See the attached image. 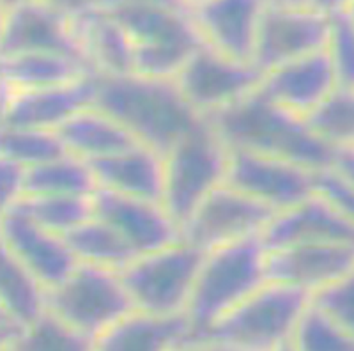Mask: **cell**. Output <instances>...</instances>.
Returning <instances> with one entry per match:
<instances>
[{
    "label": "cell",
    "mask_w": 354,
    "mask_h": 351,
    "mask_svg": "<svg viewBox=\"0 0 354 351\" xmlns=\"http://www.w3.org/2000/svg\"><path fill=\"white\" fill-rule=\"evenodd\" d=\"M94 103L115 117L138 144L161 153L204 123L186 103L176 82L137 73L96 77Z\"/></svg>",
    "instance_id": "6da1fadb"
},
{
    "label": "cell",
    "mask_w": 354,
    "mask_h": 351,
    "mask_svg": "<svg viewBox=\"0 0 354 351\" xmlns=\"http://www.w3.org/2000/svg\"><path fill=\"white\" fill-rule=\"evenodd\" d=\"M209 123L232 151L286 158L317 172L330 169L333 160L335 151L317 137L308 119L277 105L261 87Z\"/></svg>",
    "instance_id": "7a4b0ae2"
},
{
    "label": "cell",
    "mask_w": 354,
    "mask_h": 351,
    "mask_svg": "<svg viewBox=\"0 0 354 351\" xmlns=\"http://www.w3.org/2000/svg\"><path fill=\"white\" fill-rule=\"evenodd\" d=\"M268 280V246L262 238L245 240L204 252L194 295L186 311L195 335L209 330Z\"/></svg>",
    "instance_id": "3957f363"
},
{
    "label": "cell",
    "mask_w": 354,
    "mask_h": 351,
    "mask_svg": "<svg viewBox=\"0 0 354 351\" xmlns=\"http://www.w3.org/2000/svg\"><path fill=\"white\" fill-rule=\"evenodd\" d=\"M109 12L128 34L131 73L142 77L174 80L202 45L188 9L147 6Z\"/></svg>",
    "instance_id": "277c9868"
},
{
    "label": "cell",
    "mask_w": 354,
    "mask_h": 351,
    "mask_svg": "<svg viewBox=\"0 0 354 351\" xmlns=\"http://www.w3.org/2000/svg\"><path fill=\"white\" fill-rule=\"evenodd\" d=\"M312 296L268 280L204 334L239 351H271L292 337Z\"/></svg>",
    "instance_id": "5b68a950"
},
{
    "label": "cell",
    "mask_w": 354,
    "mask_h": 351,
    "mask_svg": "<svg viewBox=\"0 0 354 351\" xmlns=\"http://www.w3.org/2000/svg\"><path fill=\"white\" fill-rule=\"evenodd\" d=\"M165 156L163 204L183 226L195 208L227 183L230 150L209 121L176 142Z\"/></svg>",
    "instance_id": "8992f818"
},
{
    "label": "cell",
    "mask_w": 354,
    "mask_h": 351,
    "mask_svg": "<svg viewBox=\"0 0 354 351\" xmlns=\"http://www.w3.org/2000/svg\"><path fill=\"white\" fill-rule=\"evenodd\" d=\"M204 251L185 238L138 254L121 271L135 309L154 314H186Z\"/></svg>",
    "instance_id": "52a82bcc"
},
{
    "label": "cell",
    "mask_w": 354,
    "mask_h": 351,
    "mask_svg": "<svg viewBox=\"0 0 354 351\" xmlns=\"http://www.w3.org/2000/svg\"><path fill=\"white\" fill-rule=\"evenodd\" d=\"M122 273L78 262L48 293V312L91 339L133 311Z\"/></svg>",
    "instance_id": "ba28073f"
},
{
    "label": "cell",
    "mask_w": 354,
    "mask_h": 351,
    "mask_svg": "<svg viewBox=\"0 0 354 351\" xmlns=\"http://www.w3.org/2000/svg\"><path fill=\"white\" fill-rule=\"evenodd\" d=\"M194 112L204 121L238 105L261 87L262 73L254 62L225 55L202 43L176 78Z\"/></svg>",
    "instance_id": "9c48e42d"
},
{
    "label": "cell",
    "mask_w": 354,
    "mask_h": 351,
    "mask_svg": "<svg viewBox=\"0 0 354 351\" xmlns=\"http://www.w3.org/2000/svg\"><path fill=\"white\" fill-rule=\"evenodd\" d=\"M273 211L225 183L194 210L181 226L183 238L207 252L230 243L262 238Z\"/></svg>",
    "instance_id": "30bf717a"
},
{
    "label": "cell",
    "mask_w": 354,
    "mask_h": 351,
    "mask_svg": "<svg viewBox=\"0 0 354 351\" xmlns=\"http://www.w3.org/2000/svg\"><path fill=\"white\" fill-rule=\"evenodd\" d=\"M321 174L286 158L232 151L227 183L273 213H280L314 195Z\"/></svg>",
    "instance_id": "8fae6325"
},
{
    "label": "cell",
    "mask_w": 354,
    "mask_h": 351,
    "mask_svg": "<svg viewBox=\"0 0 354 351\" xmlns=\"http://www.w3.org/2000/svg\"><path fill=\"white\" fill-rule=\"evenodd\" d=\"M331 17L312 6L268 2L259 27L254 64L261 73L326 50Z\"/></svg>",
    "instance_id": "7c38bea8"
},
{
    "label": "cell",
    "mask_w": 354,
    "mask_h": 351,
    "mask_svg": "<svg viewBox=\"0 0 354 351\" xmlns=\"http://www.w3.org/2000/svg\"><path fill=\"white\" fill-rule=\"evenodd\" d=\"M0 245L48 289L78 264L66 236L39 226L18 206L0 211Z\"/></svg>",
    "instance_id": "4fadbf2b"
},
{
    "label": "cell",
    "mask_w": 354,
    "mask_h": 351,
    "mask_svg": "<svg viewBox=\"0 0 354 351\" xmlns=\"http://www.w3.org/2000/svg\"><path fill=\"white\" fill-rule=\"evenodd\" d=\"M94 213L121 234L135 255L156 251L183 238L181 224L161 201L97 190Z\"/></svg>",
    "instance_id": "5bb4252c"
},
{
    "label": "cell",
    "mask_w": 354,
    "mask_h": 351,
    "mask_svg": "<svg viewBox=\"0 0 354 351\" xmlns=\"http://www.w3.org/2000/svg\"><path fill=\"white\" fill-rule=\"evenodd\" d=\"M96 77L43 89L15 91L0 85V126L57 129L94 103Z\"/></svg>",
    "instance_id": "9a60e30c"
},
{
    "label": "cell",
    "mask_w": 354,
    "mask_h": 351,
    "mask_svg": "<svg viewBox=\"0 0 354 351\" xmlns=\"http://www.w3.org/2000/svg\"><path fill=\"white\" fill-rule=\"evenodd\" d=\"M354 271V245L303 243L268 249L270 280L298 287L310 296Z\"/></svg>",
    "instance_id": "2e32d148"
},
{
    "label": "cell",
    "mask_w": 354,
    "mask_h": 351,
    "mask_svg": "<svg viewBox=\"0 0 354 351\" xmlns=\"http://www.w3.org/2000/svg\"><path fill=\"white\" fill-rule=\"evenodd\" d=\"M27 52H64L80 57L68 9L53 0H36L2 11L0 57Z\"/></svg>",
    "instance_id": "e0dca14e"
},
{
    "label": "cell",
    "mask_w": 354,
    "mask_h": 351,
    "mask_svg": "<svg viewBox=\"0 0 354 351\" xmlns=\"http://www.w3.org/2000/svg\"><path fill=\"white\" fill-rule=\"evenodd\" d=\"M268 249L303 243L354 245V224L331 199L317 190L296 206L274 213L262 234Z\"/></svg>",
    "instance_id": "ac0fdd59"
},
{
    "label": "cell",
    "mask_w": 354,
    "mask_h": 351,
    "mask_svg": "<svg viewBox=\"0 0 354 351\" xmlns=\"http://www.w3.org/2000/svg\"><path fill=\"white\" fill-rule=\"evenodd\" d=\"M338 87L326 50L262 73L261 91L289 112L308 119Z\"/></svg>",
    "instance_id": "d6986e66"
},
{
    "label": "cell",
    "mask_w": 354,
    "mask_h": 351,
    "mask_svg": "<svg viewBox=\"0 0 354 351\" xmlns=\"http://www.w3.org/2000/svg\"><path fill=\"white\" fill-rule=\"evenodd\" d=\"M268 2L270 0H205L189 12L204 45L254 62L259 27Z\"/></svg>",
    "instance_id": "ffe728a7"
},
{
    "label": "cell",
    "mask_w": 354,
    "mask_h": 351,
    "mask_svg": "<svg viewBox=\"0 0 354 351\" xmlns=\"http://www.w3.org/2000/svg\"><path fill=\"white\" fill-rule=\"evenodd\" d=\"M69 17L78 55L94 77L131 73V41L109 11L96 6H82L71 9Z\"/></svg>",
    "instance_id": "44dd1931"
},
{
    "label": "cell",
    "mask_w": 354,
    "mask_h": 351,
    "mask_svg": "<svg viewBox=\"0 0 354 351\" xmlns=\"http://www.w3.org/2000/svg\"><path fill=\"white\" fill-rule=\"evenodd\" d=\"M195 335L186 314L133 309L94 339V351H176Z\"/></svg>",
    "instance_id": "7402d4cb"
},
{
    "label": "cell",
    "mask_w": 354,
    "mask_h": 351,
    "mask_svg": "<svg viewBox=\"0 0 354 351\" xmlns=\"http://www.w3.org/2000/svg\"><path fill=\"white\" fill-rule=\"evenodd\" d=\"M100 190L163 202L165 156L154 147L133 144L93 163Z\"/></svg>",
    "instance_id": "603a6c76"
},
{
    "label": "cell",
    "mask_w": 354,
    "mask_h": 351,
    "mask_svg": "<svg viewBox=\"0 0 354 351\" xmlns=\"http://www.w3.org/2000/svg\"><path fill=\"white\" fill-rule=\"evenodd\" d=\"M57 132L66 151L91 165L137 144L128 129L96 103L75 114Z\"/></svg>",
    "instance_id": "cb8c5ba5"
},
{
    "label": "cell",
    "mask_w": 354,
    "mask_h": 351,
    "mask_svg": "<svg viewBox=\"0 0 354 351\" xmlns=\"http://www.w3.org/2000/svg\"><path fill=\"white\" fill-rule=\"evenodd\" d=\"M94 77L80 57L64 52H27L0 57V85L15 91L43 89Z\"/></svg>",
    "instance_id": "d4e9b609"
},
{
    "label": "cell",
    "mask_w": 354,
    "mask_h": 351,
    "mask_svg": "<svg viewBox=\"0 0 354 351\" xmlns=\"http://www.w3.org/2000/svg\"><path fill=\"white\" fill-rule=\"evenodd\" d=\"M0 261V316L27 330L48 312L50 289L8 252Z\"/></svg>",
    "instance_id": "484cf974"
},
{
    "label": "cell",
    "mask_w": 354,
    "mask_h": 351,
    "mask_svg": "<svg viewBox=\"0 0 354 351\" xmlns=\"http://www.w3.org/2000/svg\"><path fill=\"white\" fill-rule=\"evenodd\" d=\"M66 238L80 264L122 271L135 258L121 234L96 213Z\"/></svg>",
    "instance_id": "4316f807"
},
{
    "label": "cell",
    "mask_w": 354,
    "mask_h": 351,
    "mask_svg": "<svg viewBox=\"0 0 354 351\" xmlns=\"http://www.w3.org/2000/svg\"><path fill=\"white\" fill-rule=\"evenodd\" d=\"M97 190L100 186L93 165L69 153L27 169V195L93 197Z\"/></svg>",
    "instance_id": "83f0119b"
},
{
    "label": "cell",
    "mask_w": 354,
    "mask_h": 351,
    "mask_svg": "<svg viewBox=\"0 0 354 351\" xmlns=\"http://www.w3.org/2000/svg\"><path fill=\"white\" fill-rule=\"evenodd\" d=\"M17 206L39 226L68 236L94 215V195H27Z\"/></svg>",
    "instance_id": "f1b7e54d"
},
{
    "label": "cell",
    "mask_w": 354,
    "mask_h": 351,
    "mask_svg": "<svg viewBox=\"0 0 354 351\" xmlns=\"http://www.w3.org/2000/svg\"><path fill=\"white\" fill-rule=\"evenodd\" d=\"M59 132L24 126H0V158L24 165L25 169L46 163L66 154Z\"/></svg>",
    "instance_id": "f546056e"
},
{
    "label": "cell",
    "mask_w": 354,
    "mask_h": 351,
    "mask_svg": "<svg viewBox=\"0 0 354 351\" xmlns=\"http://www.w3.org/2000/svg\"><path fill=\"white\" fill-rule=\"evenodd\" d=\"M317 137L333 151L354 147V87H340L331 93L308 117Z\"/></svg>",
    "instance_id": "4dcf8cb0"
},
{
    "label": "cell",
    "mask_w": 354,
    "mask_h": 351,
    "mask_svg": "<svg viewBox=\"0 0 354 351\" xmlns=\"http://www.w3.org/2000/svg\"><path fill=\"white\" fill-rule=\"evenodd\" d=\"M298 351H354V337L312 300L292 334Z\"/></svg>",
    "instance_id": "1f68e13d"
},
{
    "label": "cell",
    "mask_w": 354,
    "mask_h": 351,
    "mask_svg": "<svg viewBox=\"0 0 354 351\" xmlns=\"http://www.w3.org/2000/svg\"><path fill=\"white\" fill-rule=\"evenodd\" d=\"M2 350V348H0ZM11 351H94V339L75 330L59 318L46 312L39 321L27 328Z\"/></svg>",
    "instance_id": "d6a6232c"
},
{
    "label": "cell",
    "mask_w": 354,
    "mask_h": 351,
    "mask_svg": "<svg viewBox=\"0 0 354 351\" xmlns=\"http://www.w3.org/2000/svg\"><path fill=\"white\" fill-rule=\"evenodd\" d=\"M326 52L340 87H354V24L347 12L331 17Z\"/></svg>",
    "instance_id": "836d02e7"
},
{
    "label": "cell",
    "mask_w": 354,
    "mask_h": 351,
    "mask_svg": "<svg viewBox=\"0 0 354 351\" xmlns=\"http://www.w3.org/2000/svg\"><path fill=\"white\" fill-rule=\"evenodd\" d=\"M312 300L354 337V271L319 291Z\"/></svg>",
    "instance_id": "e575fe53"
},
{
    "label": "cell",
    "mask_w": 354,
    "mask_h": 351,
    "mask_svg": "<svg viewBox=\"0 0 354 351\" xmlns=\"http://www.w3.org/2000/svg\"><path fill=\"white\" fill-rule=\"evenodd\" d=\"M27 195V169L0 158V210L17 206Z\"/></svg>",
    "instance_id": "d590c367"
},
{
    "label": "cell",
    "mask_w": 354,
    "mask_h": 351,
    "mask_svg": "<svg viewBox=\"0 0 354 351\" xmlns=\"http://www.w3.org/2000/svg\"><path fill=\"white\" fill-rule=\"evenodd\" d=\"M319 190L328 199H331L342 210V213L354 224V188L340 181L330 170H324L321 174V178H319Z\"/></svg>",
    "instance_id": "8d00e7d4"
},
{
    "label": "cell",
    "mask_w": 354,
    "mask_h": 351,
    "mask_svg": "<svg viewBox=\"0 0 354 351\" xmlns=\"http://www.w3.org/2000/svg\"><path fill=\"white\" fill-rule=\"evenodd\" d=\"M87 6H96L100 9H105V11H119V9L128 8H147V6L188 9L185 0H91Z\"/></svg>",
    "instance_id": "74e56055"
},
{
    "label": "cell",
    "mask_w": 354,
    "mask_h": 351,
    "mask_svg": "<svg viewBox=\"0 0 354 351\" xmlns=\"http://www.w3.org/2000/svg\"><path fill=\"white\" fill-rule=\"evenodd\" d=\"M330 170L333 176H337L342 183L354 188V147L353 150L335 151L333 160H331Z\"/></svg>",
    "instance_id": "f35d334b"
},
{
    "label": "cell",
    "mask_w": 354,
    "mask_h": 351,
    "mask_svg": "<svg viewBox=\"0 0 354 351\" xmlns=\"http://www.w3.org/2000/svg\"><path fill=\"white\" fill-rule=\"evenodd\" d=\"M176 351H239L236 348L229 346L225 343L214 341L205 335H194L192 339L186 341L185 344L177 348Z\"/></svg>",
    "instance_id": "ab89813d"
},
{
    "label": "cell",
    "mask_w": 354,
    "mask_h": 351,
    "mask_svg": "<svg viewBox=\"0 0 354 351\" xmlns=\"http://www.w3.org/2000/svg\"><path fill=\"white\" fill-rule=\"evenodd\" d=\"M308 6L324 12L328 17H335V15L349 11L354 6V0H310Z\"/></svg>",
    "instance_id": "60d3db41"
},
{
    "label": "cell",
    "mask_w": 354,
    "mask_h": 351,
    "mask_svg": "<svg viewBox=\"0 0 354 351\" xmlns=\"http://www.w3.org/2000/svg\"><path fill=\"white\" fill-rule=\"evenodd\" d=\"M55 4L62 6L64 9H68V11H71V9H77V8H82V6H87L91 0H53Z\"/></svg>",
    "instance_id": "b9f144b4"
},
{
    "label": "cell",
    "mask_w": 354,
    "mask_h": 351,
    "mask_svg": "<svg viewBox=\"0 0 354 351\" xmlns=\"http://www.w3.org/2000/svg\"><path fill=\"white\" fill-rule=\"evenodd\" d=\"M0 2H2V11H4V9L17 8V6L28 4V2H36V0H0Z\"/></svg>",
    "instance_id": "7bdbcfd3"
},
{
    "label": "cell",
    "mask_w": 354,
    "mask_h": 351,
    "mask_svg": "<svg viewBox=\"0 0 354 351\" xmlns=\"http://www.w3.org/2000/svg\"><path fill=\"white\" fill-rule=\"evenodd\" d=\"M271 351H298V348L294 346L292 339H289V341H286V343L278 344V346L273 348V350H271Z\"/></svg>",
    "instance_id": "ee69618b"
},
{
    "label": "cell",
    "mask_w": 354,
    "mask_h": 351,
    "mask_svg": "<svg viewBox=\"0 0 354 351\" xmlns=\"http://www.w3.org/2000/svg\"><path fill=\"white\" fill-rule=\"evenodd\" d=\"M271 2H277V4L283 6H308L310 0H271Z\"/></svg>",
    "instance_id": "f6af8a7d"
},
{
    "label": "cell",
    "mask_w": 354,
    "mask_h": 351,
    "mask_svg": "<svg viewBox=\"0 0 354 351\" xmlns=\"http://www.w3.org/2000/svg\"><path fill=\"white\" fill-rule=\"evenodd\" d=\"M202 2H205V0H185V4L188 6V9H189V11H192V9H194L195 6L202 4Z\"/></svg>",
    "instance_id": "bcb514c9"
},
{
    "label": "cell",
    "mask_w": 354,
    "mask_h": 351,
    "mask_svg": "<svg viewBox=\"0 0 354 351\" xmlns=\"http://www.w3.org/2000/svg\"><path fill=\"white\" fill-rule=\"evenodd\" d=\"M347 15H349V18L353 20V24H354V6L349 9V11H347Z\"/></svg>",
    "instance_id": "7dc6e473"
},
{
    "label": "cell",
    "mask_w": 354,
    "mask_h": 351,
    "mask_svg": "<svg viewBox=\"0 0 354 351\" xmlns=\"http://www.w3.org/2000/svg\"><path fill=\"white\" fill-rule=\"evenodd\" d=\"M0 351H11V350H4V348H2V350H0Z\"/></svg>",
    "instance_id": "c3c4849f"
}]
</instances>
